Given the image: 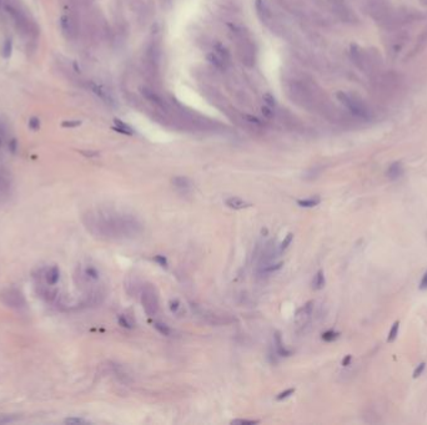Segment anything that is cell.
<instances>
[{
  "label": "cell",
  "instance_id": "cell-35",
  "mask_svg": "<svg viewBox=\"0 0 427 425\" xmlns=\"http://www.w3.org/2000/svg\"><path fill=\"white\" fill-rule=\"evenodd\" d=\"M294 393H295V388L286 389V390H285V391H281V393L277 394V395H276V400H277V401L285 400V399H287V398H289V396H291Z\"/></svg>",
  "mask_w": 427,
  "mask_h": 425
},
{
  "label": "cell",
  "instance_id": "cell-12",
  "mask_svg": "<svg viewBox=\"0 0 427 425\" xmlns=\"http://www.w3.org/2000/svg\"><path fill=\"white\" fill-rule=\"evenodd\" d=\"M392 8L390 0H364L365 11L377 25L385 20Z\"/></svg>",
  "mask_w": 427,
  "mask_h": 425
},
{
  "label": "cell",
  "instance_id": "cell-41",
  "mask_svg": "<svg viewBox=\"0 0 427 425\" xmlns=\"http://www.w3.org/2000/svg\"><path fill=\"white\" fill-rule=\"evenodd\" d=\"M420 289L426 290L427 289V271L424 273L421 278V282H420Z\"/></svg>",
  "mask_w": 427,
  "mask_h": 425
},
{
  "label": "cell",
  "instance_id": "cell-24",
  "mask_svg": "<svg viewBox=\"0 0 427 425\" xmlns=\"http://www.w3.org/2000/svg\"><path fill=\"white\" fill-rule=\"evenodd\" d=\"M296 202L297 205L303 207V209H312V207H316L317 205H320L321 198L318 197V196H311V197L308 198H300V200H297Z\"/></svg>",
  "mask_w": 427,
  "mask_h": 425
},
{
  "label": "cell",
  "instance_id": "cell-27",
  "mask_svg": "<svg viewBox=\"0 0 427 425\" xmlns=\"http://www.w3.org/2000/svg\"><path fill=\"white\" fill-rule=\"evenodd\" d=\"M115 130H117L121 134H125V135H133L134 134L133 129L129 125L125 124V122L120 121V120H115Z\"/></svg>",
  "mask_w": 427,
  "mask_h": 425
},
{
  "label": "cell",
  "instance_id": "cell-18",
  "mask_svg": "<svg viewBox=\"0 0 427 425\" xmlns=\"http://www.w3.org/2000/svg\"><path fill=\"white\" fill-rule=\"evenodd\" d=\"M86 86H88L89 90H90L96 98L100 99L105 105L112 106V107L116 106V100H115V98L113 96L112 91H110L109 89H106L104 85L96 84V82L94 81H88Z\"/></svg>",
  "mask_w": 427,
  "mask_h": 425
},
{
  "label": "cell",
  "instance_id": "cell-10",
  "mask_svg": "<svg viewBox=\"0 0 427 425\" xmlns=\"http://www.w3.org/2000/svg\"><path fill=\"white\" fill-rule=\"evenodd\" d=\"M372 85L376 93L382 96H390L395 94L401 86L400 75L393 71H380L371 76Z\"/></svg>",
  "mask_w": 427,
  "mask_h": 425
},
{
  "label": "cell",
  "instance_id": "cell-7",
  "mask_svg": "<svg viewBox=\"0 0 427 425\" xmlns=\"http://www.w3.org/2000/svg\"><path fill=\"white\" fill-rule=\"evenodd\" d=\"M337 101H339L345 111L356 121L370 122L374 120V111L371 110L366 101L360 95L350 91H339L336 94Z\"/></svg>",
  "mask_w": 427,
  "mask_h": 425
},
{
  "label": "cell",
  "instance_id": "cell-47",
  "mask_svg": "<svg viewBox=\"0 0 427 425\" xmlns=\"http://www.w3.org/2000/svg\"><path fill=\"white\" fill-rule=\"evenodd\" d=\"M161 3L164 6H169L170 4L173 3V0H161Z\"/></svg>",
  "mask_w": 427,
  "mask_h": 425
},
{
  "label": "cell",
  "instance_id": "cell-29",
  "mask_svg": "<svg viewBox=\"0 0 427 425\" xmlns=\"http://www.w3.org/2000/svg\"><path fill=\"white\" fill-rule=\"evenodd\" d=\"M398 329H400V322H398V320H396V322L392 324V327H391L390 332H388V343H392V342H395V339L397 338V335H398Z\"/></svg>",
  "mask_w": 427,
  "mask_h": 425
},
{
  "label": "cell",
  "instance_id": "cell-48",
  "mask_svg": "<svg viewBox=\"0 0 427 425\" xmlns=\"http://www.w3.org/2000/svg\"><path fill=\"white\" fill-rule=\"evenodd\" d=\"M420 3H421L422 5L426 6V8H427V0H420Z\"/></svg>",
  "mask_w": 427,
  "mask_h": 425
},
{
  "label": "cell",
  "instance_id": "cell-11",
  "mask_svg": "<svg viewBox=\"0 0 427 425\" xmlns=\"http://www.w3.org/2000/svg\"><path fill=\"white\" fill-rule=\"evenodd\" d=\"M384 40H385L384 42H385L388 55L391 58H396L410 41V34L406 29L391 30V32H386V36Z\"/></svg>",
  "mask_w": 427,
  "mask_h": 425
},
{
  "label": "cell",
  "instance_id": "cell-39",
  "mask_svg": "<svg viewBox=\"0 0 427 425\" xmlns=\"http://www.w3.org/2000/svg\"><path fill=\"white\" fill-rule=\"evenodd\" d=\"M169 308L170 311L173 312V313H176V312L179 311V308H180V301L179 299H171V301L169 302Z\"/></svg>",
  "mask_w": 427,
  "mask_h": 425
},
{
  "label": "cell",
  "instance_id": "cell-32",
  "mask_svg": "<svg viewBox=\"0 0 427 425\" xmlns=\"http://www.w3.org/2000/svg\"><path fill=\"white\" fill-rule=\"evenodd\" d=\"M284 266V263L282 262H279V263H270V264H266V266L263 267V272L269 273V272H273V271H277L280 270L281 267Z\"/></svg>",
  "mask_w": 427,
  "mask_h": 425
},
{
  "label": "cell",
  "instance_id": "cell-28",
  "mask_svg": "<svg viewBox=\"0 0 427 425\" xmlns=\"http://www.w3.org/2000/svg\"><path fill=\"white\" fill-rule=\"evenodd\" d=\"M339 337H340V333L336 332V330H334V329H329L321 334V339L324 342H327V343L335 342L337 338H339Z\"/></svg>",
  "mask_w": 427,
  "mask_h": 425
},
{
  "label": "cell",
  "instance_id": "cell-20",
  "mask_svg": "<svg viewBox=\"0 0 427 425\" xmlns=\"http://www.w3.org/2000/svg\"><path fill=\"white\" fill-rule=\"evenodd\" d=\"M42 277H44L45 284L51 285V287L56 285L59 280H60V270H59V267L51 266L49 267V268H46V270L44 271V273H42Z\"/></svg>",
  "mask_w": 427,
  "mask_h": 425
},
{
  "label": "cell",
  "instance_id": "cell-21",
  "mask_svg": "<svg viewBox=\"0 0 427 425\" xmlns=\"http://www.w3.org/2000/svg\"><path fill=\"white\" fill-rule=\"evenodd\" d=\"M405 174V167L401 161H395L388 167L386 170V177L391 181H396L403 176Z\"/></svg>",
  "mask_w": 427,
  "mask_h": 425
},
{
  "label": "cell",
  "instance_id": "cell-13",
  "mask_svg": "<svg viewBox=\"0 0 427 425\" xmlns=\"http://www.w3.org/2000/svg\"><path fill=\"white\" fill-rule=\"evenodd\" d=\"M330 11L345 24H357L358 18L346 0H327Z\"/></svg>",
  "mask_w": 427,
  "mask_h": 425
},
{
  "label": "cell",
  "instance_id": "cell-38",
  "mask_svg": "<svg viewBox=\"0 0 427 425\" xmlns=\"http://www.w3.org/2000/svg\"><path fill=\"white\" fill-rule=\"evenodd\" d=\"M67 424H88V420L82 419V418H68L65 420Z\"/></svg>",
  "mask_w": 427,
  "mask_h": 425
},
{
  "label": "cell",
  "instance_id": "cell-4",
  "mask_svg": "<svg viewBox=\"0 0 427 425\" xmlns=\"http://www.w3.org/2000/svg\"><path fill=\"white\" fill-rule=\"evenodd\" d=\"M229 35L235 45L239 60L247 68H252L258 61V45L251 33L242 25L236 23L229 24Z\"/></svg>",
  "mask_w": 427,
  "mask_h": 425
},
{
  "label": "cell",
  "instance_id": "cell-8",
  "mask_svg": "<svg viewBox=\"0 0 427 425\" xmlns=\"http://www.w3.org/2000/svg\"><path fill=\"white\" fill-rule=\"evenodd\" d=\"M255 10H256V14H258L261 23L272 34L280 37H287L289 30H287L286 24L284 23L281 16L273 10L272 6L266 0H256L255 1Z\"/></svg>",
  "mask_w": 427,
  "mask_h": 425
},
{
  "label": "cell",
  "instance_id": "cell-16",
  "mask_svg": "<svg viewBox=\"0 0 427 425\" xmlns=\"http://www.w3.org/2000/svg\"><path fill=\"white\" fill-rule=\"evenodd\" d=\"M0 301L3 302L5 306L10 307V308L20 309L27 306L25 297L16 288H9V289L4 290L3 293L0 294Z\"/></svg>",
  "mask_w": 427,
  "mask_h": 425
},
{
  "label": "cell",
  "instance_id": "cell-19",
  "mask_svg": "<svg viewBox=\"0 0 427 425\" xmlns=\"http://www.w3.org/2000/svg\"><path fill=\"white\" fill-rule=\"evenodd\" d=\"M174 187L179 191L180 193H189L193 190V181L186 176H175L171 180Z\"/></svg>",
  "mask_w": 427,
  "mask_h": 425
},
{
  "label": "cell",
  "instance_id": "cell-25",
  "mask_svg": "<svg viewBox=\"0 0 427 425\" xmlns=\"http://www.w3.org/2000/svg\"><path fill=\"white\" fill-rule=\"evenodd\" d=\"M325 283H326V280H325L324 271L318 270L317 272H316L315 277H313V280H312V288L316 290L322 289V288L325 287Z\"/></svg>",
  "mask_w": 427,
  "mask_h": 425
},
{
  "label": "cell",
  "instance_id": "cell-14",
  "mask_svg": "<svg viewBox=\"0 0 427 425\" xmlns=\"http://www.w3.org/2000/svg\"><path fill=\"white\" fill-rule=\"evenodd\" d=\"M207 60L210 61L214 68L220 71H226L231 66V54L228 49L221 44H215L212 48L211 53L207 55Z\"/></svg>",
  "mask_w": 427,
  "mask_h": 425
},
{
  "label": "cell",
  "instance_id": "cell-43",
  "mask_svg": "<svg viewBox=\"0 0 427 425\" xmlns=\"http://www.w3.org/2000/svg\"><path fill=\"white\" fill-rule=\"evenodd\" d=\"M351 360H352V355H350V354H349V355H346L345 358L343 359L344 367H349V365L351 364Z\"/></svg>",
  "mask_w": 427,
  "mask_h": 425
},
{
  "label": "cell",
  "instance_id": "cell-33",
  "mask_svg": "<svg viewBox=\"0 0 427 425\" xmlns=\"http://www.w3.org/2000/svg\"><path fill=\"white\" fill-rule=\"evenodd\" d=\"M259 420H249V419H235L231 420L230 424L233 425H255L259 424Z\"/></svg>",
  "mask_w": 427,
  "mask_h": 425
},
{
  "label": "cell",
  "instance_id": "cell-46",
  "mask_svg": "<svg viewBox=\"0 0 427 425\" xmlns=\"http://www.w3.org/2000/svg\"><path fill=\"white\" fill-rule=\"evenodd\" d=\"M78 125H80L79 121H75V122H64L63 126H70V127H73V126H78Z\"/></svg>",
  "mask_w": 427,
  "mask_h": 425
},
{
  "label": "cell",
  "instance_id": "cell-37",
  "mask_svg": "<svg viewBox=\"0 0 427 425\" xmlns=\"http://www.w3.org/2000/svg\"><path fill=\"white\" fill-rule=\"evenodd\" d=\"M425 368H426V363L425 362H422V363H420L419 365H417L416 368H415V370H414V374H412V377L415 378V379H416V378H419L420 375L422 374V373H424V370H425Z\"/></svg>",
  "mask_w": 427,
  "mask_h": 425
},
{
  "label": "cell",
  "instance_id": "cell-45",
  "mask_svg": "<svg viewBox=\"0 0 427 425\" xmlns=\"http://www.w3.org/2000/svg\"><path fill=\"white\" fill-rule=\"evenodd\" d=\"M78 3L82 4V5H90L93 3V0H77Z\"/></svg>",
  "mask_w": 427,
  "mask_h": 425
},
{
  "label": "cell",
  "instance_id": "cell-2",
  "mask_svg": "<svg viewBox=\"0 0 427 425\" xmlns=\"http://www.w3.org/2000/svg\"><path fill=\"white\" fill-rule=\"evenodd\" d=\"M129 217L119 216V214L108 213L105 211L89 212L84 217L85 225L93 235L100 236L104 238H115L129 233V228H136L135 222H129Z\"/></svg>",
  "mask_w": 427,
  "mask_h": 425
},
{
  "label": "cell",
  "instance_id": "cell-36",
  "mask_svg": "<svg viewBox=\"0 0 427 425\" xmlns=\"http://www.w3.org/2000/svg\"><path fill=\"white\" fill-rule=\"evenodd\" d=\"M154 261L156 262L160 267H162V268H167V266H169L167 258L165 256H162V254H156V256L154 257Z\"/></svg>",
  "mask_w": 427,
  "mask_h": 425
},
{
  "label": "cell",
  "instance_id": "cell-5",
  "mask_svg": "<svg viewBox=\"0 0 427 425\" xmlns=\"http://www.w3.org/2000/svg\"><path fill=\"white\" fill-rule=\"evenodd\" d=\"M349 56L353 65L370 77L384 70V59L375 48L364 49L357 44H352L349 49Z\"/></svg>",
  "mask_w": 427,
  "mask_h": 425
},
{
  "label": "cell",
  "instance_id": "cell-15",
  "mask_svg": "<svg viewBox=\"0 0 427 425\" xmlns=\"http://www.w3.org/2000/svg\"><path fill=\"white\" fill-rule=\"evenodd\" d=\"M141 303L146 315L153 317L159 312V296H157L156 288L153 284H146L143 288V296H141Z\"/></svg>",
  "mask_w": 427,
  "mask_h": 425
},
{
  "label": "cell",
  "instance_id": "cell-49",
  "mask_svg": "<svg viewBox=\"0 0 427 425\" xmlns=\"http://www.w3.org/2000/svg\"><path fill=\"white\" fill-rule=\"evenodd\" d=\"M3 6V0H0V8Z\"/></svg>",
  "mask_w": 427,
  "mask_h": 425
},
{
  "label": "cell",
  "instance_id": "cell-17",
  "mask_svg": "<svg viewBox=\"0 0 427 425\" xmlns=\"http://www.w3.org/2000/svg\"><path fill=\"white\" fill-rule=\"evenodd\" d=\"M61 34L67 37L68 40H75L79 35V24L78 20L70 14H64L60 16L59 20Z\"/></svg>",
  "mask_w": 427,
  "mask_h": 425
},
{
  "label": "cell",
  "instance_id": "cell-40",
  "mask_svg": "<svg viewBox=\"0 0 427 425\" xmlns=\"http://www.w3.org/2000/svg\"><path fill=\"white\" fill-rule=\"evenodd\" d=\"M29 127L32 130H38L40 127V120L38 117H32L29 120Z\"/></svg>",
  "mask_w": 427,
  "mask_h": 425
},
{
  "label": "cell",
  "instance_id": "cell-34",
  "mask_svg": "<svg viewBox=\"0 0 427 425\" xmlns=\"http://www.w3.org/2000/svg\"><path fill=\"white\" fill-rule=\"evenodd\" d=\"M11 50H13V44H11V40H6L3 45V56L5 59H9L11 55Z\"/></svg>",
  "mask_w": 427,
  "mask_h": 425
},
{
  "label": "cell",
  "instance_id": "cell-30",
  "mask_svg": "<svg viewBox=\"0 0 427 425\" xmlns=\"http://www.w3.org/2000/svg\"><path fill=\"white\" fill-rule=\"evenodd\" d=\"M292 240H294V233L289 232L286 235V237L284 238V241H282V242L280 243V246H279V252H280V253H281V252H284L285 249L289 248V246L291 245Z\"/></svg>",
  "mask_w": 427,
  "mask_h": 425
},
{
  "label": "cell",
  "instance_id": "cell-3",
  "mask_svg": "<svg viewBox=\"0 0 427 425\" xmlns=\"http://www.w3.org/2000/svg\"><path fill=\"white\" fill-rule=\"evenodd\" d=\"M161 36L159 32H153L145 44L143 53V68L150 86L156 89L161 80Z\"/></svg>",
  "mask_w": 427,
  "mask_h": 425
},
{
  "label": "cell",
  "instance_id": "cell-26",
  "mask_svg": "<svg viewBox=\"0 0 427 425\" xmlns=\"http://www.w3.org/2000/svg\"><path fill=\"white\" fill-rule=\"evenodd\" d=\"M153 325H154V328L157 330V332L160 333V334L165 335V337H169V335L171 334V332H173V330H171V328H170L169 325L165 324V323L157 322V320H155V322L153 323Z\"/></svg>",
  "mask_w": 427,
  "mask_h": 425
},
{
  "label": "cell",
  "instance_id": "cell-44",
  "mask_svg": "<svg viewBox=\"0 0 427 425\" xmlns=\"http://www.w3.org/2000/svg\"><path fill=\"white\" fill-rule=\"evenodd\" d=\"M3 142H4V130L3 127H1V125H0V152H1V147H3Z\"/></svg>",
  "mask_w": 427,
  "mask_h": 425
},
{
  "label": "cell",
  "instance_id": "cell-6",
  "mask_svg": "<svg viewBox=\"0 0 427 425\" xmlns=\"http://www.w3.org/2000/svg\"><path fill=\"white\" fill-rule=\"evenodd\" d=\"M424 19V14L412 6H398L392 8L386 19L379 25L385 32L397 29H406L407 27L416 24Z\"/></svg>",
  "mask_w": 427,
  "mask_h": 425
},
{
  "label": "cell",
  "instance_id": "cell-9",
  "mask_svg": "<svg viewBox=\"0 0 427 425\" xmlns=\"http://www.w3.org/2000/svg\"><path fill=\"white\" fill-rule=\"evenodd\" d=\"M5 10L8 11V14L10 15L11 20H13L14 25H15V28L18 29V32H20L21 34L28 37L37 36V25H35L34 21L30 20L29 16L27 15V13H25L20 6H18L15 3L8 0L5 4Z\"/></svg>",
  "mask_w": 427,
  "mask_h": 425
},
{
  "label": "cell",
  "instance_id": "cell-22",
  "mask_svg": "<svg viewBox=\"0 0 427 425\" xmlns=\"http://www.w3.org/2000/svg\"><path fill=\"white\" fill-rule=\"evenodd\" d=\"M225 205L229 207V209L236 210V211H239V210L249 209V207L252 206V204L247 202L246 200H242L241 197H237V196H231V197L226 198Z\"/></svg>",
  "mask_w": 427,
  "mask_h": 425
},
{
  "label": "cell",
  "instance_id": "cell-23",
  "mask_svg": "<svg viewBox=\"0 0 427 425\" xmlns=\"http://www.w3.org/2000/svg\"><path fill=\"white\" fill-rule=\"evenodd\" d=\"M273 346H275V351L276 353H277V355L290 356L292 354V352L289 351V349L285 347L284 342H282L281 333L280 332H275V334H273Z\"/></svg>",
  "mask_w": 427,
  "mask_h": 425
},
{
  "label": "cell",
  "instance_id": "cell-42",
  "mask_svg": "<svg viewBox=\"0 0 427 425\" xmlns=\"http://www.w3.org/2000/svg\"><path fill=\"white\" fill-rule=\"evenodd\" d=\"M4 418H0V424H6V423H13L15 422L18 418L15 417H5V415H3Z\"/></svg>",
  "mask_w": 427,
  "mask_h": 425
},
{
  "label": "cell",
  "instance_id": "cell-31",
  "mask_svg": "<svg viewBox=\"0 0 427 425\" xmlns=\"http://www.w3.org/2000/svg\"><path fill=\"white\" fill-rule=\"evenodd\" d=\"M117 322H119V324L121 325V327L126 328V329H133L134 328L133 323L127 319V317L125 315H120L119 317H117Z\"/></svg>",
  "mask_w": 427,
  "mask_h": 425
},
{
  "label": "cell",
  "instance_id": "cell-1",
  "mask_svg": "<svg viewBox=\"0 0 427 425\" xmlns=\"http://www.w3.org/2000/svg\"><path fill=\"white\" fill-rule=\"evenodd\" d=\"M285 89L290 100L305 110L321 115L330 121L341 122L348 119V115L337 108L321 87L309 76L297 75L287 77Z\"/></svg>",
  "mask_w": 427,
  "mask_h": 425
}]
</instances>
